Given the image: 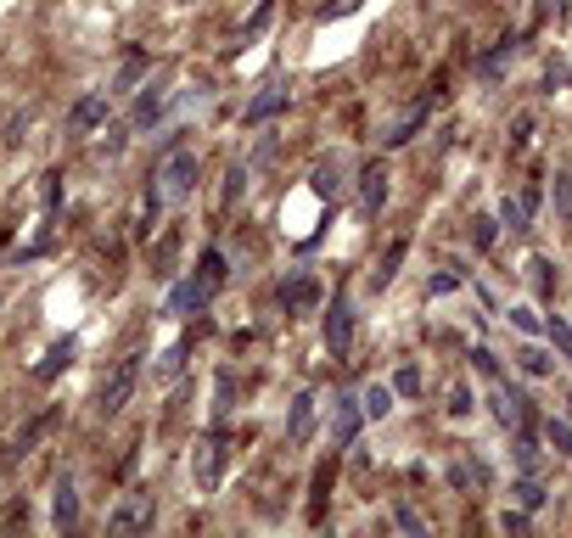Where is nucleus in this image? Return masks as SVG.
<instances>
[{
    "mask_svg": "<svg viewBox=\"0 0 572 538\" xmlns=\"http://www.w3.org/2000/svg\"><path fill=\"white\" fill-rule=\"evenodd\" d=\"M225 286V253L219 247H208L202 253V264H197V275L191 281H180L174 286V298H169V314H191V309H208L214 303V292Z\"/></svg>",
    "mask_w": 572,
    "mask_h": 538,
    "instance_id": "nucleus-1",
    "label": "nucleus"
},
{
    "mask_svg": "<svg viewBox=\"0 0 572 538\" xmlns=\"http://www.w3.org/2000/svg\"><path fill=\"white\" fill-rule=\"evenodd\" d=\"M135 382H141V359L129 354V359H118V365H113V376H101L96 410H101V415H118V410L129 404V393H135Z\"/></svg>",
    "mask_w": 572,
    "mask_h": 538,
    "instance_id": "nucleus-2",
    "label": "nucleus"
},
{
    "mask_svg": "<svg viewBox=\"0 0 572 538\" xmlns=\"http://www.w3.org/2000/svg\"><path fill=\"white\" fill-rule=\"evenodd\" d=\"M152 180H158V191H163V202H186L191 191H197V152H180L169 157V169H152Z\"/></svg>",
    "mask_w": 572,
    "mask_h": 538,
    "instance_id": "nucleus-3",
    "label": "nucleus"
},
{
    "mask_svg": "<svg viewBox=\"0 0 572 538\" xmlns=\"http://www.w3.org/2000/svg\"><path fill=\"white\" fill-rule=\"evenodd\" d=\"M348 348H354V309H348V292H337L331 309H326V354L343 365Z\"/></svg>",
    "mask_w": 572,
    "mask_h": 538,
    "instance_id": "nucleus-4",
    "label": "nucleus"
},
{
    "mask_svg": "<svg viewBox=\"0 0 572 538\" xmlns=\"http://www.w3.org/2000/svg\"><path fill=\"white\" fill-rule=\"evenodd\" d=\"M152 522H158V499L141 494V488H135V494H124V505L107 516V527H113V533H146Z\"/></svg>",
    "mask_w": 572,
    "mask_h": 538,
    "instance_id": "nucleus-5",
    "label": "nucleus"
},
{
    "mask_svg": "<svg viewBox=\"0 0 572 538\" xmlns=\"http://www.w3.org/2000/svg\"><path fill=\"white\" fill-rule=\"evenodd\" d=\"M219 471H225V438L208 432V438L197 443V454H191V477H197L202 494H214V488H219Z\"/></svg>",
    "mask_w": 572,
    "mask_h": 538,
    "instance_id": "nucleus-6",
    "label": "nucleus"
},
{
    "mask_svg": "<svg viewBox=\"0 0 572 538\" xmlns=\"http://www.w3.org/2000/svg\"><path fill=\"white\" fill-rule=\"evenodd\" d=\"M359 421H365V404L359 398H337V410H331V449H348L359 438Z\"/></svg>",
    "mask_w": 572,
    "mask_h": 538,
    "instance_id": "nucleus-7",
    "label": "nucleus"
},
{
    "mask_svg": "<svg viewBox=\"0 0 572 538\" xmlns=\"http://www.w3.org/2000/svg\"><path fill=\"white\" fill-rule=\"evenodd\" d=\"M286 101H292V90L286 85H264L253 101H247V113H242V124L247 129H258V124H270L275 113H286Z\"/></svg>",
    "mask_w": 572,
    "mask_h": 538,
    "instance_id": "nucleus-8",
    "label": "nucleus"
},
{
    "mask_svg": "<svg viewBox=\"0 0 572 538\" xmlns=\"http://www.w3.org/2000/svg\"><path fill=\"white\" fill-rule=\"evenodd\" d=\"M382 202H387V169L382 163H365L359 169V213H382Z\"/></svg>",
    "mask_w": 572,
    "mask_h": 538,
    "instance_id": "nucleus-9",
    "label": "nucleus"
},
{
    "mask_svg": "<svg viewBox=\"0 0 572 538\" xmlns=\"http://www.w3.org/2000/svg\"><path fill=\"white\" fill-rule=\"evenodd\" d=\"M107 118V90H90V96H79L73 101V113H68V129L73 135H90V129Z\"/></svg>",
    "mask_w": 572,
    "mask_h": 538,
    "instance_id": "nucleus-10",
    "label": "nucleus"
},
{
    "mask_svg": "<svg viewBox=\"0 0 572 538\" xmlns=\"http://www.w3.org/2000/svg\"><path fill=\"white\" fill-rule=\"evenodd\" d=\"M533 208H539V185H528V191H516V197L500 202V225L511 230V236H516V230H528Z\"/></svg>",
    "mask_w": 572,
    "mask_h": 538,
    "instance_id": "nucleus-11",
    "label": "nucleus"
},
{
    "mask_svg": "<svg viewBox=\"0 0 572 538\" xmlns=\"http://www.w3.org/2000/svg\"><path fill=\"white\" fill-rule=\"evenodd\" d=\"M51 522L68 533V527H79V488H73V477H57V494H51Z\"/></svg>",
    "mask_w": 572,
    "mask_h": 538,
    "instance_id": "nucleus-12",
    "label": "nucleus"
},
{
    "mask_svg": "<svg viewBox=\"0 0 572 538\" xmlns=\"http://www.w3.org/2000/svg\"><path fill=\"white\" fill-rule=\"evenodd\" d=\"M281 303H286V314H309L320 303V286L309 281V275H292V281L281 286Z\"/></svg>",
    "mask_w": 572,
    "mask_h": 538,
    "instance_id": "nucleus-13",
    "label": "nucleus"
},
{
    "mask_svg": "<svg viewBox=\"0 0 572 538\" xmlns=\"http://www.w3.org/2000/svg\"><path fill=\"white\" fill-rule=\"evenodd\" d=\"M309 432H315V398L298 393L292 398V415H286V443H309Z\"/></svg>",
    "mask_w": 572,
    "mask_h": 538,
    "instance_id": "nucleus-14",
    "label": "nucleus"
},
{
    "mask_svg": "<svg viewBox=\"0 0 572 538\" xmlns=\"http://www.w3.org/2000/svg\"><path fill=\"white\" fill-rule=\"evenodd\" d=\"M73 348H79V342H73V337L51 342V348H45V359H40V365H34V382H51L57 370H68V365H73Z\"/></svg>",
    "mask_w": 572,
    "mask_h": 538,
    "instance_id": "nucleus-15",
    "label": "nucleus"
},
{
    "mask_svg": "<svg viewBox=\"0 0 572 538\" xmlns=\"http://www.w3.org/2000/svg\"><path fill=\"white\" fill-rule=\"evenodd\" d=\"M163 107H169V96H163V90H152L146 85V96L135 101V113H129V129H152L163 118Z\"/></svg>",
    "mask_w": 572,
    "mask_h": 538,
    "instance_id": "nucleus-16",
    "label": "nucleus"
},
{
    "mask_svg": "<svg viewBox=\"0 0 572 538\" xmlns=\"http://www.w3.org/2000/svg\"><path fill=\"white\" fill-rule=\"evenodd\" d=\"M404 253H410V241H404V236H399V241H393V247L382 253V264L371 269V286H376V292H387V286H393V275H399Z\"/></svg>",
    "mask_w": 572,
    "mask_h": 538,
    "instance_id": "nucleus-17",
    "label": "nucleus"
},
{
    "mask_svg": "<svg viewBox=\"0 0 572 538\" xmlns=\"http://www.w3.org/2000/svg\"><path fill=\"white\" fill-rule=\"evenodd\" d=\"M51 426H57V410H45V415H34V421H29V426H23V432H17V438H12V460H23V454H29L34 443H40L45 432H51Z\"/></svg>",
    "mask_w": 572,
    "mask_h": 538,
    "instance_id": "nucleus-18",
    "label": "nucleus"
},
{
    "mask_svg": "<svg viewBox=\"0 0 572 538\" xmlns=\"http://www.w3.org/2000/svg\"><path fill=\"white\" fill-rule=\"evenodd\" d=\"M309 185H315V197H337V191H343V163H337V157H326V163H315V174H309Z\"/></svg>",
    "mask_w": 572,
    "mask_h": 538,
    "instance_id": "nucleus-19",
    "label": "nucleus"
},
{
    "mask_svg": "<svg viewBox=\"0 0 572 538\" xmlns=\"http://www.w3.org/2000/svg\"><path fill=\"white\" fill-rule=\"evenodd\" d=\"M516 45H522V40H516V34H505V40L494 45V51H488L483 62H477V73H483V79H500V73H505V62L516 57Z\"/></svg>",
    "mask_w": 572,
    "mask_h": 538,
    "instance_id": "nucleus-20",
    "label": "nucleus"
},
{
    "mask_svg": "<svg viewBox=\"0 0 572 538\" xmlns=\"http://www.w3.org/2000/svg\"><path fill=\"white\" fill-rule=\"evenodd\" d=\"M421 124H427V101H421V107H410V113L387 129L382 141H387V146H404V141H415V129H421Z\"/></svg>",
    "mask_w": 572,
    "mask_h": 538,
    "instance_id": "nucleus-21",
    "label": "nucleus"
},
{
    "mask_svg": "<svg viewBox=\"0 0 572 538\" xmlns=\"http://www.w3.org/2000/svg\"><path fill=\"white\" fill-rule=\"evenodd\" d=\"M146 68H152V57H146V51H129V57H124V68H118V79H113V96L135 90V79H141Z\"/></svg>",
    "mask_w": 572,
    "mask_h": 538,
    "instance_id": "nucleus-22",
    "label": "nucleus"
},
{
    "mask_svg": "<svg viewBox=\"0 0 572 538\" xmlns=\"http://www.w3.org/2000/svg\"><path fill=\"white\" fill-rule=\"evenodd\" d=\"M331 471H337V460H320V471H315V494H309V522H320V516H326V488H331Z\"/></svg>",
    "mask_w": 572,
    "mask_h": 538,
    "instance_id": "nucleus-23",
    "label": "nucleus"
},
{
    "mask_svg": "<svg viewBox=\"0 0 572 538\" xmlns=\"http://www.w3.org/2000/svg\"><path fill=\"white\" fill-rule=\"evenodd\" d=\"M359 404H365V415H371V421H382V415L393 410V387L371 382V387H365V393H359Z\"/></svg>",
    "mask_w": 572,
    "mask_h": 538,
    "instance_id": "nucleus-24",
    "label": "nucleus"
},
{
    "mask_svg": "<svg viewBox=\"0 0 572 538\" xmlns=\"http://www.w3.org/2000/svg\"><path fill=\"white\" fill-rule=\"evenodd\" d=\"M550 202H556V213L572 225V174H561L556 169V185H550Z\"/></svg>",
    "mask_w": 572,
    "mask_h": 538,
    "instance_id": "nucleus-25",
    "label": "nucleus"
},
{
    "mask_svg": "<svg viewBox=\"0 0 572 538\" xmlns=\"http://www.w3.org/2000/svg\"><path fill=\"white\" fill-rule=\"evenodd\" d=\"M544 438H550V449H556L561 460H572V426H567V421H556V415H550V426H544Z\"/></svg>",
    "mask_w": 572,
    "mask_h": 538,
    "instance_id": "nucleus-26",
    "label": "nucleus"
},
{
    "mask_svg": "<svg viewBox=\"0 0 572 538\" xmlns=\"http://www.w3.org/2000/svg\"><path fill=\"white\" fill-rule=\"evenodd\" d=\"M544 331H550V342L561 348V359H572V326H567V320H561V314H550V326H544Z\"/></svg>",
    "mask_w": 572,
    "mask_h": 538,
    "instance_id": "nucleus-27",
    "label": "nucleus"
},
{
    "mask_svg": "<svg viewBox=\"0 0 572 538\" xmlns=\"http://www.w3.org/2000/svg\"><path fill=\"white\" fill-rule=\"evenodd\" d=\"M494 236H500V219H477V225H472V247H477V253H488Z\"/></svg>",
    "mask_w": 572,
    "mask_h": 538,
    "instance_id": "nucleus-28",
    "label": "nucleus"
},
{
    "mask_svg": "<svg viewBox=\"0 0 572 538\" xmlns=\"http://www.w3.org/2000/svg\"><path fill=\"white\" fill-rule=\"evenodd\" d=\"M264 23H270V0H258V12L247 17V29H242V45H253L258 34H264Z\"/></svg>",
    "mask_w": 572,
    "mask_h": 538,
    "instance_id": "nucleus-29",
    "label": "nucleus"
},
{
    "mask_svg": "<svg viewBox=\"0 0 572 538\" xmlns=\"http://www.w3.org/2000/svg\"><path fill=\"white\" fill-rule=\"evenodd\" d=\"M242 191H247V163H236V169L225 174V208H230L236 197H242Z\"/></svg>",
    "mask_w": 572,
    "mask_h": 538,
    "instance_id": "nucleus-30",
    "label": "nucleus"
},
{
    "mask_svg": "<svg viewBox=\"0 0 572 538\" xmlns=\"http://www.w3.org/2000/svg\"><path fill=\"white\" fill-rule=\"evenodd\" d=\"M393 393H404V398H410V393H421V370H415V365H404L399 376H393Z\"/></svg>",
    "mask_w": 572,
    "mask_h": 538,
    "instance_id": "nucleus-31",
    "label": "nucleus"
},
{
    "mask_svg": "<svg viewBox=\"0 0 572 538\" xmlns=\"http://www.w3.org/2000/svg\"><path fill=\"white\" fill-rule=\"evenodd\" d=\"M511 494L522 499V510H539V505H544V488H539V482H516Z\"/></svg>",
    "mask_w": 572,
    "mask_h": 538,
    "instance_id": "nucleus-32",
    "label": "nucleus"
},
{
    "mask_svg": "<svg viewBox=\"0 0 572 538\" xmlns=\"http://www.w3.org/2000/svg\"><path fill=\"white\" fill-rule=\"evenodd\" d=\"M516 359H522V370H528V376H550V359H544L539 348H522Z\"/></svg>",
    "mask_w": 572,
    "mask_h": 538,
    "instance_id": "nucleus-33",
    "label": "nucleus"
},
{
    "mask_svg": "<svg viewBox=\"0 0 572 538\" xmlns=\"http://www.w3.org/2000/svg\"><path fill=\"white\" fill-rule=\"evenodd\" d=\"M533 286H539V298H550V292H556V275H550V264H544V258H533Z\"/></svg>",
    "mask_w": 572,
    "mask_h": 538,
    "instance_id": "nucleus-34",
    "label": "nucleus"
},
{
    "mask_svg": "<svg viewBox=\"0 0 572 538\" xmlns=\"http://www.w3.org/2000/svg\"><path fill=\"white\" fill-rule=\"evenodd\" d=\"M174 247H180V236H163V241H158V275H169V264H174Z\"/></svg>",
    "mask_w": 572,
    "mask_h": 538,
    "instance_id": "nucleus-35",
    "label": "nucleus"
},
{
    "mask_svg": "<svg viewBox=\"0 0 572 538\" xmlns=\"http://www.w3.org/2000/svg\"><path fill=\"white\" fill-rule=\"evenodd\" d=\"M449 415H472V387H455V393H449Z\"/></svg>",
    "mask_w": 572,
    "mask_h": 538,
    "instance_id": "nucleus-36",
    "label": "nucleus"
},
{
    "mask_svg": "<svg viewBox=\"0 0 572 538\" xmlns=\"http://www.w3.org/2000/svg\"><path fill=\"white\" fill-rule=\"evenodd\" d=\"M472 365L483 370V376H500V359L488 354V348H472Z\"/></svg>",
    "mask_w": 572,
    "mask_h": 538,
    "instance_id": "nucleus-37",
    "label": "nucleus"
},
{
    "mask_svg": "<svg viewBox=\"0 0 572 538\" xmlns=\"http://www.w3.org/2000/svg\"><path fill=\"white\" fill-rule=\"evenodd\" d=\"M455 286H460V275H449V269H444V275H432L427 292H432V298H444V292H455Z\"/></svg>",
    "mask_w": 572,
    "mask_h": 538,
    "instance_id": "nucleus-38",
    "label": "nucleus"
},
{
    "mask_svg": "<svg viewBox=\"0 0 572 538\" xmlns=\"http://www.w3.org/2000/svg\"><path fill=\"white\" fill-rule=\"evenodd\" d=\"M186 348H191V342H174L169 354H163V376H174V370H180V359H186Z\"/></svg>",
    "mask_w": 572,
    "mask_h": 538,
    "instance_id": "nucleus-39",
    "label": "nucleus"
},
{
    "mask_svg": "<svg viewBox=\"0 0 572 538\" xmlns=\"http://www.w3.org/2000/svg\"><path fill=\"white\" fill-rule=\"evenodd\" d=\"M393 522H399V527H404V533H421V516H415V510H410V505H399V510H393Z\"/></svg>",
    "mask_w": 572,
    "mask_h": 538,
    "instance_id": "nucleus-40",
    "label": "nucleus"
},
{
    "mask_svg": "<svg viewBox=\"0 0 572 538\" xmlns=\"http://www.w3.org/2000/svg\"><path fill=\"white\" fill-rule=\"evenodd\" d=\"M528 135H533V118H516V135H511V152H522V146H528Z\"/></svg>",
    "mask_w": 572,
    "mask_h": 538,
    "instance_id": "nucleus-41",
    "label": "nucleus"
},
{
    "mask_svg": "<svg viewBox=\"0 0 572 538\" xmlns=\"http://www.w3.org/2000/svg\"><path fill=\"white\" fill-rule=\"evenodd\" d=\"M511 326L516 331H539V320H533V309H511Z\"/></svg>",
    "mask_w": 572,
    "mask_h": 538,
    "instance_id": "nucleus-42",
    "label": "nucleus"
},
{
    "mask_svg": "<svg viewBox=\"0 0 572 538\" xmlns=\"http://www.w3.org/2000/svg\"><path fill=\"white\" fill-rule=\"evenodd\" d=\"M567 415H572V398H567Z\"/></svg>",
    "mask_w": 572,
    "mask_h": 538,
    "instance_id": "nucleus-43",
    "label": "nucleus"
}]
</instances>
